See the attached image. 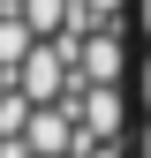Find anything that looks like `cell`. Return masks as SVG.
I'll list each match as a JSON object with an SVG mask.
<instances>
[{"label":"cell","mask_w":151,"mask_h":158,"mask_svg":"<svg viewBox=\"0 0 151 158\" xmlns=\"http://www.w3.org/2000/svg\"><path fill=\"white\" fill-rule=\"evenodd\" d=\"M30 45H38L30 23H23L15 8H0V75H15V68H23V53H30Z\"/></svg>","instance_id":"obj_1"},{"label":"cell","mask_w":151,"mask_h":158,"mask_svg":"<svg viewBox=\"0 0 151 158\" xmlns=\"http://www.w3.org/2000/svg\"><path fill=\"white\" fill-rule=\"evenodd\" d=\"M15 15L30 23V38H45V30L68 23V0H15Z\"/></svg>","instance_id":"obj_2"},{"label":"cell","mask_w":151,"mask_h":158,"mask_svg":"<svg viewBox=\"0 0 151 158\" xmlns=\"http://www.w3.org/2000/svg\"><path fill=\"white\" fill-rule=\"evenodd\" d=\"M144 106H151V75H144Z\"/></svg>","instance_id":"obj_3"},{"label":"cell","mask_w":151,"mask_h":158,"mask_svg":"<svg viewBox=\"0 0 151 158\" xmlns=\"http://www.w3.org/2000/svg\"><path fill=\"white\" fill-rule=\"evenodd\" d=\"M0 8H15V0H0Z\"/></svg>","instance_id":"obj_4"},{"label":"cell","mask_w":151,"mask_h":158,"mask_svg":"<svg viewBox=\"0 0 151 158\" xmlns=\"http://www.w3.org/2000/svg\"><path fill=\"white\" fill-rule=\"evenodd\" d=\"M144 158H151V143H144Z\"/></svg>","instance_id":"obj_5"}]
</instances>
